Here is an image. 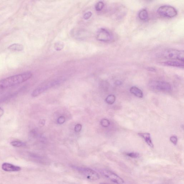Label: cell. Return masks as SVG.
Masks as SVG:
<instances>
[{
	"mask_svg": "<svg viewBox=\"0 0 184 184\" xmlns=\"http://www.w3.org/2000/svg\"><path fill=\"white\" fill-rule=\"evenodd\" d=\"M32 76V73L28 72L1 80L0 81V91L25 82Z\"/></svg>",
	"mask_w": 184,
	"mask_h": 184,
	"instance_id": "6da1fadb",
	"label": "cell"
},
{
	"mask_svg": "<svg viewBox=\"0 0 184 184\" xmlns=\"http://www.w3.org/2000/svg\"><path fill=\"white\" fill-rule=\"evenodd\" d=\"M162 55L164 58L184 62L183 51L173 49H167L163 52Z\"/></svg>",
	"mask_w": 184,
	"mask_h": 184,
	"instance_id": "7a4b0ae2",
	"label": "cell"
},
{
	"mask_svg": "<svg viewBox=\"0 0 184 184\" xmlns=\"http://www.w3.org/2000/svg\"><path fill=\"white\" fill-rule=\"evenodd\" d=\"M72 168L87 180H96L100 178L99 174L90 168L74 166H73Z\"/></svg>",
	"mask_w": 184,
	"mask_h": 184,
	"instance_id": "3957f363",
	"label": "cell"
},
{
	"mask_svg": "<svg viewBox=\"0 0 184 184\" xmlns=\"http://www.w3.org/2000/svg\"><path fill=\"white\" fill-rule=\"evenodd\" d=\"M64 79L61 78L51 81L45 83L43 85L40 86L38 88L33 91L32 92L31 95L33 97H35L41 94L43 92H45V91L48 90L49 89L51 88L54 86L57 85L58 84H60L61 82L64 81Z\"/></svg>",
	"mask_w": 184,
	"mask_h": 184,
	"instance_id": "277c9868",
	"label": "cell"
},
{
	"mask_svg": "<svg viewBox=\"0 0 184 184\" xmlns=\"http://www.w3.org/2000/svg\"><path fill=\"white\" fill-rule=\"evenodd\" d=\"M157 13L161 16L168 18H172L177 15V11L172 6L164 5L159 7Z\"/></svg>",
	"mask_w": 184,
	"mask_h": 184,
	"instance_id": "5b68a950",
	"label": "cell"
},
{
	"mask_svg": "<svg viewBox=\"0 0 184 184\" xmlns=\"http://www.w3.org/2000/svg\"><path fill=\"white\" fill-rule=\"evenodd\" d=\"M149 86L152 90L169 92L171 90V86L168 82L160 81H152L149 83Z\"/></svg>",
	"mask_w": 184,
	"mask_h": 184,
	"instance_id": "8992f818",
	"label": "cell"
},
{
	"mask_svg": "<svg viewBox=\"0 0 184 184\" xmlns=\"http://www.w3.org/2000/svg\"><path fill=\"white\" fill-rule=\"evenodd\" d=\"M96 38L99 41L108 42L113 40L114 36L111 31L106 28H101L96 33Z\"/></svg>",
	"mask_w": 184,
	"mask_h": 184,
	"instance_id": "52a82bcc",
	"label": "cell"
},
{
	"mask_svg": "<svg viewBox=\"0 0 184 184\" xmlns=\"http://www.w3.org/2000/svg\"><path fill=\"white\" fill-rule=\"evenodd\" d=\"M102 173L105 177L113 183L117 184H123L124 183V180L121 178L111 171L104 170Z\"/></svg>",
	"mask_w": 184,
	"mask_h": 184,
	"instance_id": "ba28073f",
	"label": "cell"
},
{
	"mask_svg": "<svg viewBox=\"0 0 184 184\" xmlns=\"http://www.w3.org/2000/svg\"><path fill=\"white\" fill-rule=\"evenodd\" d=\"M2 169L3 171H18L21 170L20 166L14 165L7 163L3 164Z\"/></svg>",
	"mask_w": 184,
	"mask_h": 184,
	"instance_id": "9c48e42d",
	"label": "cell"
},
{
	"mask_svg": "<svg viewBox=\"0 0 184 184\" xmlns=\"http://www.w3.org/2000/svg\"><path fill=\"white\" fill-rule=\"evenodd\" d=\"M164 65L183 68L184 62L177 60H169L163 63Z\"/></svg>",
	"mask_w": 184,
	"mask_h": 184,
	"instance_id": "30bf717a",
	"label": "cell"
},
{
	"mask_svg": "<svg viewBox=\"0 0 184 184\" xmlns=\"http://www.w3.org/2000/svg\"><path fill=\"white\" fill-rule=\"evenodd\" d=\"M138 135L143 137L145 140V142L152 148L154 147V145L152 143L151 138L150 137V134L149 133H140L138 134Z\"/></svg>",
	"mask_w": 184,
	"mask_h": 184,
	"instance_id": "8fae6325",
	"label": "cell"
},
{
	"mask_svg": "<svg viewBox=\"0 0 184 184\" xmlns=\"http://www.w3.org/2000/svg\"><path fill=\"white\" fill-rule=\"evenodd\" d=\"M138 17L140 20L145 21L148 20L149 15L148 12L145 9H143L139 12L138 14Z\"/></svg>",
	"mask_w": 184,
	"mask_h": 184,
	"instance_id": "7c38bea8",
	"label": "cell"
},
{
	"mask_svg": "<svg viewBox=\"0 0 184 184\" xmlns=\"http://www.w3.org/2000/svg\"><path fill=\"white\" fill-rule=\"evenodd\" d=\"M130 92L131 93L134 95L135 96L139 98L143 97V92L140 89L135 86L131 87Z\"/></svg>",
	"mask_w": 184,
	"mask_h": 184,
	"instance_id": "4fadbf2b",
	"label": "cell"
},
{
	"mask_svg": "<svg viewBox=\"0 0 184 184\" xmlns=\"http://www.w3.org/2000/svg\"><path fill=\"white\" fill-rule=\"evenodd\" d=\"M8 49L12 51H21L24 50V47L22 45L15 44L10 45Z\"/></svg>",
	"mask_w": 184,
	"mask_h": 184,
	"instance_id": "5bb4252c",
	"label": "cell"
},
{
	"mask_svg": "<svg viewBox=\"0 0 184 184\" xmlns=\"http://www.w3.org/2000/svg\"><path fill=\"white\" fill-rule=\"evenodd\" d=\"M115 96L113 95L108 96L106 99V102L109 104H112L115 103Z\"/></svg>",
	"mask_w": 184,
	"mask_h": 184,
	"instance_id": "9a60e30c",
	"label": "cell"
},
{
	"mask_svg": "<svg viewBox=\"0 0 184 184\" xmlns=\"http://www.w3.org/2000/svg\"><path fill=\"white\" fill-rule=\"evenodd\" d=\"M104 6V3L102 1H99L96 3L95 6V8L96 11H100L103 9Z\"/></svg>",
	"mask_w": 184,
	"mask_h": 184,
	"instance_id": "2e32d148",
	"label": "cell"
},
{
	"mask_svg": "<svg viewBox=\"0 0 184 184\" xmlns=\"http://www.w3.org/2000/svg\"><path fill=\"white\" fill-rule=\"evenodd\" d=\"M12 146L14 147H20L25 146V144L22 142L19 141H13L11 142Z\"/></svg>",
	"mask_w": 184,
	"mask_h": 184,
	"instance_id": "e0dca14e",
	"label": "cell"
},
{
	"mask_svg": "<svg viewBox=\"0 0 184 184\" xmlns=\"http://www.w3.org/2000/svg\"><path fill=\"white\" fill-rule=\"evenodd\" d=\"M126 155L132 158H138L140 156V154L137 152H131L126 154Z\"/></svg>",
	"mask_w": 184,
	"mask_h": 184,
	"instance_id": "ac0fdd59",
	"label": "cell"
},
{
	"mask_svg": "<svg viewBox=\"0 0 184 184\" xmlns=\"http://www.w3.org/2000/svg\"><path fill=\"white\" fill-rule=\"evenodd\" d=\"M101 124L103 127H108V126L110 125V123L109 120L107 119H104L101 120Z\"/></svg>",
	"mask_w": 184,
	"mask_h": 184,
	"instance_id": "d6986e66",
	"label": "cell"
},
{
	"mask_svg": "<svg viewBox=\"0 0 184 184\" xmlns=\"http://www.w3.org/2000/svg\"><path fill=\"white\" fill-rule=\"evenodd\" d=\"M64 44L62 43L58 42L55 44V48L56 50L60 51L64 48Z\"/></svg>",
	"mask_w": 184,
	"mask_h": 184,
	"instance_id": "ffe728a7",
	"label": "cell"
},
{
	"mask_svg": "<svg viewBox=\"0 0 184 184\" xmlns=\"http://www.w3.org/2000/svg\"><path fill=\"white\" fill-rule=\"evenodd\" d=\"M92 12L89 11L86 12L84 15V18L85 20H88L92 17Z\"/></svg>",
	"mask_w": 184,
	"mask_h": 184,
	"instance_id": "44dd1931",
	"label": "cell"
},
{
	"mask_svg": "<svg viewBox=\"0 0 184 184\" xmlns=\"http://www.w3.org/2000/svg\"><path fill=\"white\" fill-rule=\"evenodd\" d=\"M170 141L171 143H173L174 145H176L177 143L178 139L176 136H171L170 138Z\"/></svg>",
	"mask_w": 184,
	"mask_h": 184,
	"instance_id": "7402d4cb",
	"label": "cell"
},
{
	"mask_svg": "<svg viewBox=\"0 0 184 184\" xmlns=\"http://www.w3.org/2000/svg\"><path fill=\"white\" fill-rule=\"evenodd\" d=\"M65 121V118L64 116L59 117L57 120L58 123L60 124L64 123Z\"/></svg>",
	"mask_w": 184,
	"mask_h": 184,
	"instance_id": "603a6c76",
	"label": "cell"
},
{
	"mask_svg": "<svg viewBox=\"0 0 184 184\" xmlns=\"http://www.w3.org/2000/svg\"><path fill=\"white\" fill-rule=\"evenodd\" d=\"M82 126L81 124H78L75 126V130L77 132H80L82 129Z\"/></svg>",
	"mask_w": 184,
	"mask_h": 184,
	"instance_id": "cb8c5ba5",
	"label": "cell"
},
{
	"mask_svg": "<svg viewBox=\"0 0 184 184\" xmlns=\"http://www.w3.org/2000/svg\"><path fill=\"white\" fill-rule=\"evenodd\" d=\"M45 120H41L39 121V126L40 127H43L45 125Z\"/></svg>",
	"mask_w": 184,
	"mask_h": 184,
	"instance_id": "d4e9b609",
	"label": "cell"
},
{
	"mask_svg": "<svg viewBox=\"0 0 184 184\" xmlns=\"http://www.w3.org/2000/svg\"><path fill=\"white\" fill-rule=\"evenodd\" d=\"M4 113V111L2 108L0 107V117L2 116Z\"/></svg>",
	"mask_w": 184,
	"mask_h": 184,
	"instance_id": "484cf974",
	"label": "cell"
},
{
	"mask_svg": "<svg viewBox=\"0 0 184 184\" xmlns=\"http://www.w3.org/2000/svg\"><path fill=\"white\" fill-rule=\"evenodd\" d=\"M115 84L117 85H120L122 84V82L120 81H117L115 82Z\"/></svg>",
	"mask_w": 184,
	"mask_h": 184,
	"instance_id": "4316f807",
	"label": "cell"
},
{
	"mask_svg": "<svg viewBox=\"0 0 184 184\" xmlns=\"http://www.w3.org/2000/svg\"><path fill=\"white\" fill-rule=\"evenodd\" d=\"M100 184H108L107 183H101Z\"/></svg>",
	"mask_w": 184,
	"mask_h": 184,
	"instance_id": "83f0119b",
	"label": "cell"
}]
</instances>
